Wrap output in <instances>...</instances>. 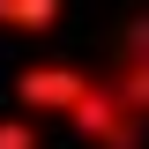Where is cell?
<instances>
[{
  "mask_svg": "<svg viewBox=\"0 0 149 149\" xmlns=\"http://www.w3.org/2000/svg\"><path fill=\"white\" fill-rule=\"evenodd\" d=\"M90 90H97L90 74H67V67H30L22 74V97H30L37 112H82Z\"/></svg>",
  "mask_w": 149,
  "mask_h": 149,
  "instance_id": "obj_1",
  "label": "cell"
},
{
  "mask_svg": "<svg viewBox=\"0 0 149 149\" xmlns=\"http://www.w3.org/2000/svg\"><path fill=\"white\" fill-rule=\"evenodd\" d=\"M60 15V0H0V22H15V30H45Z\"/></svg>",
  "mask_w": 149,
  "mask_h": 149,
  "instance_id": "obj_2",
  "label": "cell"
},
{
  "mask_svg": "<svg viewBox=\"0 0 149 149\" xmlns=\"http://www.w3.org/2000/svg\"><path fill=\"white\" fill-rule=\"evenodd\" d=\"M0 149H30V127H8L0 119Z\"/></svg>",
  "mask_w": 149,
  "mask_h": 149,
  "instance_id": "obj_3",
  "label": "cell"
}]
</instances>
